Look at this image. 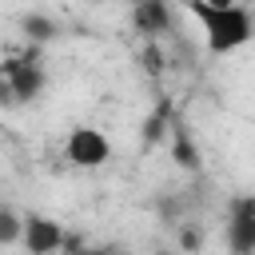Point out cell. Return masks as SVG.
Here are the masks:
<instances>
[{"instance_id":"1","label":"cell","mask_w":255,"mask_h":255,"mask_svg":"<svg viewBox=\"0 0 255 255\" xmlns=\"http://www.w3.org/2000/svg\"><path fill=\"white\" fill-rule=\"evenodd\" d=\"M187 12L199 20V32L207 40L211 56H227L251 40V12L243 4H207V0H187Z\"/></svg>"},{"instance_id":"2","label":"cell","mask_w":255,"mask_h":255,"mask_svg":"<svg viewBox=\"0 0 255 255\" xmlns=\"http://www.w3.org/2000/svg\"><path fill=\"white\" fill-rule=\"evenodd\" d=\"M0 72H4V80H8V88H12V100H16V104H32V100H40V96H44L48 72H44L40 56H36V44H32L28 52H20V56H8V60L0 64Z\"/></svg>"},{"instance_id":"3","label":"cell","mask_w":255,"mask_h":255,"mask_svg":"<svg viewBox=\"0 0 255 255\" xmlns=\"http://www.w3.org/2000/svg\"><path fill=\"white\" fill-rule=\"evenodd\" d=\"M64 155L76 167H104L112 159V139L92 124H76L68 131V139H64Z\"/></svg>"},{"instance_id":"4","label":"cell","mask_w":255,"mask_h":255,"mask_svg":"<svg viewBox=\"0 0 255 255\" xmlns=\"http://www.w3.org/2000/svg\"><path fill=\"white\" fill-rule=\"evenodd\" d=\"M227 247L235 255L255 251V195H235L227 211Z\"/></svg>"},{"instance_id":"5","label":"cell","mask_w":255,"mask_h":255,"mask_svg":"<svg viewBox=\"0 0 255 255\" xmlns=\"http://www.w3.org/2000/svg\"><path fill=\"white\" fill-rule=\"evenodd\" d=\"M20 243L32 251V255H52L64 247V227L48 215H24L20 223Z\"/></svg>"},{"instance_id":"6","label":"cell","mask_w":255,"mask_h":255,"mask_svg":"<svg viewBox=\"0 0 255 255\" xmlns=\"http://www.w3.org/2000/svg\"><path fill=\"white\" fill-rule=\"evenodd\" d=\"M131 24L135 32H143V40H159L171 32V4L167 0H135L131 4Z\"/></svg>"},{"instance_id":"7","label":"cell","mask_w":255,"mask_h":255,"mask_svg":"<svg viewBox=\"0 0 255 255\" xmlns=\"http://www.w3.org/2000/svg\"><path fill=\"white\" fill-rule=\"evenodd\" d=\"M167 131H171V155H175V163H179L183 171H199V147H195L191 131H187L183 124H171Z\"/></svg>"},{"instance_id":"8","label":"cell","mask_w":255,"mask_h":255,"mask_svg":"<svg viewBox=\"0 0 255 255\" xmlns=\"http://www.w3.org/2000/svg\"><path fill=\"white\" fill-rule=\"evenodd\" d=\"M20 32H24V40L28 44H52L56 36H60V24L52 20V16H44V12H32V16H24L20 20Z\"/></svg>"},{"instance_id":"9","label":"cell","mask_w":255,"mask_h":255,"mask_svg":"<svg viewBox=\"0 0 255 255\" xmlns=\"http://www.w3.org/2000/svg\"><path fill=\"white\" fill-rule=\"evenodd\" d=\"M167 128H171V116H167V108H155V112L143 120V147H155V143L167 135Z\"/></svg>"},{"instance_id":"10","label":"cell","mask_w":255,"mask_h":255,"mask_svg":"<svg viewBox=\"0 0 255 255\" xmlns=\"http://www.w3.org/2000/svg\"><path fill=\"white\" fill-rule=\"evenodd\" d=\"M20 215L12 211V207H0V247H8V243H20Z\"/></svg>"},{"instance_id":"11","label":"cell","mask_w":255,"mask_h":255,"mask_svg":"<svg viewBox=\"0 0 255 255\" xmlns=\"http://www.w3.org/2000/svg\"><path fill=\"white\" fill-rule=\"evenodd\" d=\"M179 243H183V247H199V243H203V235H199L195 227H183V231H179Z\"/></svg>"},{"instance_id":"12","label":"cell","mask_w":255,"mask_h":255,"mask_svg":"<svg viewBox=\"0 0 255 255\" xmlns=\"http://www.w3.org/2000/svg\"><path fill=\"white\" fill-rule=\"evenodd\" d=\"M16 100H12V88H8V80H4V72H0V108H12Z\"/></svg>"},{"instance_id":"13","label":"cell","mask_w":255,"mask_h":255,"mask_svg":"<svg viewBox=\"0 0 255 255\" xmlns=\"http://www.w3.org/2000/svg\"><path fill=\"white\" fill-rule=\"evenodd\" d=\"M207 4H243V0H207Z\"/></svg>"}]
</instances>
